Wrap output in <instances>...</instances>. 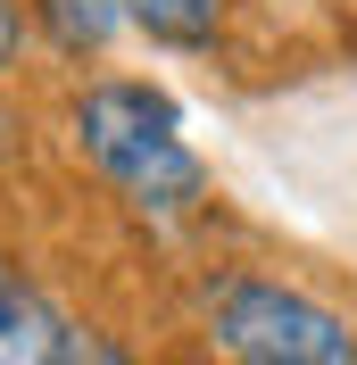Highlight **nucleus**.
Wrapping results in <instances>:
<instances>
[{
  "instance_id": "nucleus-1",
  "label": "nucleus",
  "mask_w": 357,
  "mask_h": 365,
  "mask_svg": "<svg viewBox=\"0 0 357 365\" xmlns=\"http://www.w3.org/2000/svg\"><path fill=\"white\" fill-rule=\"evenodd\" d=\"M208 316H216L224 357H241V365H357V332L324 299L291 291V282H258V274L216 282Z\"/></svg>"
},
{
  "instance_id": "nucleus-2",
  "label": "nucleus",
  "mask_w": 357,
  "mask_h": 365,
  "mask_svg": "<svg viewBox=\"0 0 357 365\" xmlns=\"http://www.w3.org/2000/svg\"><path fill=\"white\" fill-rule=\"evenodd\" d=\"M183 116L166 91L150 83H91L84 100H75V141H84V158L109 175V166H125L134 150H150V141H166Z\"/></svg>"
},
{
  "instance_id": "nucleus-3",
  "label": "nucleus",
  "mask_w": 357,
  "mask_h": 365,
  "mask_svg": "<svg viewBox=\"0 0 357 365\" xmlns=\"http://www.w3.org/2000/svg\"><path fill=\"white\" fill-rule=\"evenodd\" d=\"M109 182L141 207V216H183V207H200L208 166L183 150V133H166V141H150V150H134L125 166H109Z\"/></svg>"
},
{
  "instance_id": "nucleus-4",
  "label": "nucleus",
  "mask_w": 357,
  "mask_h": 365,
  "mask_svg": "<svg viewBox=\"0 0 357 365\" xmlns=\"http://www.w3.org/2000/svg\"><path fill=\"white\" fill-rule=\"evenodd\" d=\"M67 357H75L67 316H59L42 291L9 282V291H0V365H67Z\"/></svg>"
},
{
  "instance_id": "nucleus-5",
  "label": "nucleus",
  "mask_w": 357,
  "mask_h": 365,
  "mask_svg": "<svg viewBox=\"0 0 357 365\" xmlns=\"http://www.w3.org/2000/svg\"><path fill=\"white\" fill-rule=\"evenodd\" d=\"M42 9V25H50V42L59 50H100L125 25V0H34Z\"/></svg>"
},
{
  "instance_id": "nucleus-6",
  "label": "nucleus",
  "mask_w": 357,
  "mask_h": 365,
  "mask_svg": "<svg viewBox=\"0 0 357 365\" xmlns=\"http://www.w3.org/2000/svg\"><path fill=\"white\" fill-rule=\"evenodd\" d=\"M125 17L158 42H208L224 17V0H125Z\"/></svg>"
},
{
  "instance_id": "nucleus-7",
  "label": "nucleus",
  "mask_w": 357,
  "mask_h": 365,
  "mask_svg": "<svg viewBox=\"0 0 357 365\" xmlns=\"http://www.w3.org/2000/svg\"><path fill=\"white\" fill-rule=\"evenodd\" d=\"M17 50H25V9H17V0H0V75L17 67Z\"/></svg>"
},
{
  "instance_id": "nucleus-8",
  "label": "nucleus",
  "mask_w": 357,
  "mask_h": 365,
  "mask_svg": "<svg viewBox=\"0 0 357 365\" xmlns=\"http://www.w3.org/2000/svg\"><path fill=\"white\" fill-rule=\"evenodd\" d=\"M17 141H25V125H17V116H9V108H0V166L17 158Z\"/></svg>"
},
{
  "instance_id": "nucleus-9",
  "label": "nucleus",
  "mask_w": 357,
  "mask_h": 365,
  "mask_svg": "<svg viewBox=\"0 0 357 365\" xmlns=\"http://www.w3.org/2000/svg\"><path fill=\"white\" fill-rule=\"evenodd\" d=\"M0 291H9V266H0Z\"/></svg>"
}]
</instances>
